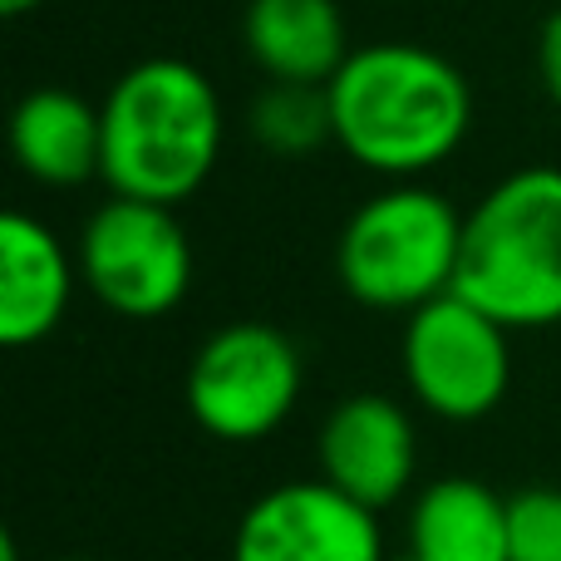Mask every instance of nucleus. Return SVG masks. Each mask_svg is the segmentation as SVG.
Here are the masks:
<instances>
[{
  "mask_svg": "<svg viewBox=\"0 0 561 561\" xmlns=\"http://www.w3.org/2000/svg\"><path fill=\"white\" fill-rule=\"evenodd\" d=\"M335 144L359 168L414 183L458 153L473 128V89L454 59L424 45H359L325 84Z\"/></svg>",
  "mask_w": 561,
  "mask_h": 561,
  "instance_id": "f257e3e1",
  "label": "nucleus"
},
{
  "mask_svg": "<svg viewBox=\"0 0 561 561\" xmlns=\"http://www.w3.org/2000/svg\"><path fill=\"white\" fill-rule=\"evenodd\" d=\"M104 118V178L114 197L178 207L213 178L222 153V99L197 65L173 55L124 69Z\"/></svg>",
  "mask_w": 561,
  "mask_h": 561,
  "instance_id": "f03ea898",
  "label": "nucleus"
},
{
  "mask_svg": "<svg viewBox=\"0 0 561 561\" xmlns=\"http://www.w3.org/2000/svg\"><path fill=\"white\" fill-rule=\"evenodd\" d=\"M454 296L507 330L561 320V168H517L463 217Z\"/></svg>",
  "mask_w": 561,
  "mask_h": 561,
  "instance_id": "7ed1b4c3",
  "label": "nucleus"
},
{
  "mask_svg": "<svg viewBox=\"0 0 561 561\" xmlns=\"http://www.w3.org/2000/svg\"><path fill=\"white\" fill-rule=\"evenodd\" d=\"M463 252V217L434 187L394 183L350 213L335 242L340 286L369 310H409L448 296Z\"/></svg>",
  "mask_w": 561,
  "mask_h": 561,
  "instance_id": "20e7f679",
  "label": "nucleus"
},
{
  "mask_svg": "<svg viewBox=\"0 0 561 561\" xmlns=\"http://www.w3.org/2000/svg\"><path fill=\"white\" fill-rule=\"evenodd\" d=\"M79 276L114 316L158 320L193 286V242L173 207L108 197L79 232Z\"/></svg>",
  "mask_w": 561,
  "mask_h": 561,
  "instance_id": "39448f33",
  "label": "nucleus"
},
{
  "mask_svg": "<svg viewBox=\"0 0 561 561\" xmlns=\"http://www.w3.org/2000/svg\"><path fill=\"white\" fill-rule=\"evenodd\" d=\"M300 399V355L290 335L262 320L222 325L187 365V409L213 438L256 444L276 434Z\"/></svg>",
  "mask_w": 561,
  "mask_h": 561,
  "instance_id": "423d86ee",
  "label": "nucleus"
},
{
  "mask_svg": "<svg viewBox=\"0 0 561 561\" xmlns=\"http://www.w3.org/2000/svg\"><path fill=\"white\" fill-rule=\"evenodd\" d=\"M404 379L419 404L448 424L488 419L513 385L507 325L454 290L428 300L404 325Z\"/></svg>",
  "mask_w": 561,
  "mask_h": 561,
  "instance_id": "0eeeda50",
  "label": "nucleus"
},
{
  "mask_svg": "<svg viewBox=\"0 0 561 561\" xmlns=\"http://www.w3.org/2000/svg\"><path fill=\"white\" fill-rule=\"evenodd\" d=\"M232 561H389L369 507L320 483H280L242 513Z\"/></svg>",
  "mask_w": 561,
  "mask_h": 561,
  "instance_id": "6e6552de",
  "label": "nucleus"
},
{
  "mask_svg": "<svg viewBox=\"0 0 561 561\" xmlns=\"http://www.w3.org/2000/svg\"><path fill=\"white\" fill-rule=\"evenodd\" d=\"M320 478L355 497L359 507L399 503L404 488L414 483L419 438L409 414L389 394H350L320 424Z\"/></svg>",
  "mask_w": 561,
  "mask_h": 561,
  "instance_id": "1a4fd4ad",
  "label": "nucleus"
},
{
  "mask_svg": "<svg viewBox=\"0 0 561 561\" xmlns=\"http://www.w3.org/2000/svg\"><path fill=\"white\" fill-rule=\"evenodd\" d=\"M75 296V262L39 217H0V340L10 350L55 335Z\"/></svg>",
  "mask_w": 561,
  "mask_h": 561,
  "instance_id": "9d476101",
  "label": "nucleus"
},
{
  "mask_svg": "<svg viewBox=\"0 0 561 561\" xmlns=\"http://www.w3.org/2000/svg\"><path fill=\"white\" fill-rule=\"evenodd\" d=\"M10 153L35 183L75 187L104 168V118L75 89H30L10 114Z\"/></svg>",
  "mask_w": 561,
  "mask_h": 561,
  "instance_id": "9b49d317",
  "label": "nucleus"
},
{
  "mask_svg": "<svg viewBox=\"0 0 561 561\" xmlns=\"http://www.w3.org/2000/svg\"><path fill=\"white\" fill-rule=\"evenodd\" d=\"M247 55L272 84H320L350 59L345 10L335 0H252L242 20Z\"/></svg>",
  "mask_w": 561,
  "mask_h": 561,
  "instance_id": "f8f14e48",
  "label": "nucleus"
},
{
  "mask_svg": "<svg viewBox=\"0 0 561 561\" xmlns=\"http://www.w3.org/2000/svg\"><path fill=\"white\" fill-rule=\"evenodd\" d=\"M414 561H507V497L478 478H438L409 507Z\"/></svg>",
  "mask_w": 561,
  "mask_h": 561,
  "instance_id": "ddd939ff",
  "label": "nucleus"
},
{
  "mask_svg": "<svg viewBox=\"0 0 561 561\" xmlns=\"http://www.w3.org/2000/svg\"><path fill=\"white\" fill-rule=\"evenodd\" d=\"M252 134L266 153L306 158L320 144H335L330 128V99L320 84H272L252 104Z\"/></svg>",
  "mask_w": 561,
  "mask_h": 561,
  "instance_id": "4468645a",
  "label": "nucleus"
},
{
  "mask_svg": "<svg viewBox=\"0 0 561 561\" xmlns=\"http://www.w3.org/2000/svg\"><path fill=\"white\" fill-rule=\"evenodd\" d=\"M507 561H561V488L533 483L507 497Z\"/></svg>",
  "mask_w": 561,
  "mask_h": 561,
  "instance_id": "2eb2a0df",
  "label": "nucleus"
},
{
  "mask_svg": "<svg viewBox=\"0 0 561 561\" xmlns=\"http://www.w3.org/2000/svg\"><path fill=\"white\" fill-rule=\"evenodd\" d=\"M537 75H542L552 104L561 108V5L542 20V35H537Z\"/></svg>",
  "mask_w": 561,
  "mask_h": 561,
  "instance_id": "dca6fc26",
  "label": "nucleus"
},
{
  "mask_svg": "<svg viewBox=\"0 0 561 561\" xmlns=\"http://www.w3.org/2000/svg\"><path fill=\"white\" fill-rule=\"evenodd\" d=\"M39 5H45V0H0V15L15 20V15H30V10H39Z\"/></svg>",
  "mask_w": 561,
  "mask_h": 561,
  "instance_id": "f3484780",
  "label": "nucleus"
},
{
  "mask_svg": "<svg viewBox=\"0 0 561 561\" xmlns=\"http://www.w3.org/2000/svg\"><path fill=\"white\" fill-rule=\"evenodd\" d=\"M55 561H94V557H55Z\"/></svg>",
  "mask_w": 561,
  "mask_h": 561,
  "instance_id": "a211bd4d",
  "label": "nucleus"
},
{
  "mask_svg": "<svg viewBox=\"0 0 561 561\" xmlns=\"http://www.w3.org/2000/svg\"><path fill=\"white\" fill-rule=\"evenodd\" d=\"M394 561H414V557H409V552H404V557H394Z\"/></svg>",
  "mask_w": 561,
  "mask_h": 561,
  "instance_id": "6ab92c4d",
  "label": "nucleus"
}]
</instances>
